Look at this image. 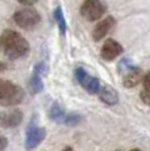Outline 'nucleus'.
<instances>
[{"label": "nucleus", "instance_id": "obj_1", "mask_svg": "<svg viewBox=\"0 0 150 151\" xmlns=\"http://www.w3.org/2000/svg\"><path fill=\"white\" fill-rule=\"evenodd\" d=\"M0 50L5 57L15 60L28 55L30 45L21 33L12 29H7L0 34Z\"/></svg>", "mask_w": 150, "mask_h": 151}, {"label": "nucleus", "instance_id": "obj_2", "mask_svg": "<svg viewBox=\"0 0 150 151\" xmlns=\"http://www.w3.org/2000/svg\"><path fill=\"white\" fill-rule=\"evenodd\" d=\"M24 95V89L20 86L9 80L0 79V105L1 106L17 105L22 101Z\"/></svg>", "mask_w": 150, "mask_h": 151}, {"label": "nucleus", "instance_id": "obj_3", "mask_svg": "<svg viewBox=\"0 0 150 151\" xmlns=\"http://www.w3.org/2000/svg\"><path fill=\"white\" fill-rule=\"evenodd\" d=\"M12 20L19 28L25 29V30H32L41 22V16H40L38 11H36L34 8L25 7L16 11L12 16Z\"/></svg>", "mask_w": 150, "mask_h": 151}, {"label": "nucleus", "instance_id": "obj_4", "mask_svg": "<svg viewBox=\"0 0 150 151\" xmlns=\"http://www.w3.org/2000/svg\"><path fill=\"white\" fill-rule=\"evenodd\" d=\"M107 12V7L102 0H84L80 5V14L87 21H99Z\"/></svg>", "mask_w": 150, "mask_h": 151}, {"label": "nucleus", "instance_id": "obj_5", "mask_svg": "<svg viewBox=\"0 0 150 151\" xmlns=\"http://www.w3.org/2000/svg\"><path fill=\"white\" fill-rule=\"evenodd\" d=\"M75 79H76V82L80 84V86L83 87V88L86 89V91L88 92V93L91 95H95L99 92L100 89V82L97 78L95 76H91V75L87 74V71H86L83 67H78L75 68Z\"/></svg>", "mask_w": 150, "mask_h": 151}, {"label": "nucleus", "instance_id": "obj_6", "mask_svg": "<svg viewBox=\"0 0 150 151\" xmlns=\"http://www.w3.org/2000/svg\"><path fill=\"white\" fill-rule=\"evenodd\" d=\"M45 129L42 127L36 126L33 122H30L28 125V129H27V138H25V147L28 150H33L44 141L45 138Z\"/></svg>", "mask_w": 150, "mask_h": 151}, {"label": "nucleus", "instance_id": "obj_7", "mask_svg": "<svg viewBox=\"0 0 150 151\" xmlns=\"http://www.w3.org/2000/svg\"><path fill=\"white\" fill-rule=\"evenodd\" d=\"M115 25H116V20H115L113 16H107L104 19H102L95 25L94 30H92V38H94V41L99 42L100 40L107 37L109 32L113 29Z\"/></svg>", "mask_w": 150, "mask_h": 151}, {"label": "nucleus", "instance_id": "obj_8", "mask_svg": "<svg viewBox=\"0 0 150 151\" xmlns=\"http://www.w3.org/2000/svg\"><path fill=\"white\" fill-rule=\"evenodd\" d=\"M123 54V46L120 42H117L113 38H108L103 43L102 50H100V55L104 60H113L117 57Z\"/></svg>", "mask_w": 150, "mask_h": 151}, {"label": "nucleus", "instance_id": "obj_9", "mask_svg": "<svg viewBox=\"0 0 150 151\" xmlns=\"http://www.w3.org/2000/svg\"><path fill=\"white\" fill-rule=\"evenodd\" d=\"M22 112L20 109H12L9 112L0 113V126L3 127H15L22 122Z\"/></svg>", "mask_w": 150, "mask_h": 151}, {"label": "nucleus", "instance_id": "obj_10", "mask_svg": "<svg viewBox=\"0 0 150 151\" xmlns=\"http://www.w3.org/2000/svg\"><path fill=\"white\" fill-rule=\"evenodd\" d=\"M97 93H99L100 100L104 104H107V105H116L119 103V93H117L116 89L109 86L100 87Z\"/></svg>", "mask_w": 150, "mask_h": 151}, {"label": "nucleus", "instance_id": "obj_11", "mask_svg": "<svg viewBox=\"0 0 150 151\" xmlns=\"http://www.w3.org/2000/svg\"><path fill=\"white\" fill-rule=\"evenodd\" d=\"M141 80H142V72H141V70L138 67H134L131 71L124 74L123 84L126 88H133L138 83H141Z\"/></svg>", "mask_w": 150, "mask_h": 151}, {"label": "nucleus", "instance_id": "obj_12", "mask_svg": "<svg viewBox=\"0 0 150 151\" xmlns=\"http://www.w3.org/2000/svg\"><path fill=\"white\" fill-rule=\"evenodd\" d=\"M54 20H56V24L59 29L61 34L65 36L66 30H67V24H66V19H65V14H63V11L59 5L54 9Z\"/></svg>", "mask_w": 150, "mask_h": 151}, {"label": "nucleus", "instance_id": "obj_13", "mask_svg": "<svg viewBox=\"0 0 150 151\" xmlns=\"http://www.w3.org/2000/svg\"><path fill=\"white\" fill-rule=\"evenodd\" d=\"M49 116H50V118L53 121H56V122H63V120H65V117H66V113L62 106H61V104L54 103L53 105H51L50 110H49Z\"/></svg>", "mask_w": 150, "mask_h": 151}, {"label": "nucleus", "instance_id": "obj_14", "mask_svg": "<svg viewBox=\"0 0 150 151\" xmlns=\"http://www.w3.org/2000/svg\"><path fill=\"white\" fill-rule=\"evenodd\" d=\"M30 87H32L33 93H40V92L44 89L42 76L36 71H33V74H32V76H30Z\"/></svg>", "mask_w": 150, "mask_h": 151}, {"label": "nucleus", "instance_id": "obj_15", "mask_svg": "<svg viewBox=\"0 0 150 151\" xmlns=\"http://www.w3.org/2000/svg\"><path fill=\"white\" fill-rule=\"evenodd\" d=\"M80 120H82V117H80L78 113H70V114H66L63 122H65L66 125H70V126H73V125H76Z\"/></svg>", "mask_w": 150, "mask_h": 151}, {"label": "nucleus", "instance_id": "obj_16", "mask_svg": "<svg viewBox=\"0 0 150 151\" xmlns=\"http://www.w3.org/2000/svg\"><path fill=\"white\" fill-rule=\"evenodd\" d=\"M140 97H141V100H142L144 104H146V105L150 106V89L144 88L142 91H141V93H140Z\"/></svg>", "mask_w": 150, "mask_h": 151}, {"label": "nucleus", "instance_id": "obj_17", "mask_svg": "<svg viewBox=\"0 0 150 151\" xmlns=\"http://www.w3.org/2000/svg\"><path fill=\"white\" fill-rule=\"evenodd\" d=\"M34 71L36 72H38L40 75H45L46 74V71H48V70H46V65L44 62H40V63H37L36 65V67H34Z\"/></svg>", "mask_w": 150, "mask_h": 151}, {"label": "nucleus", "instance_id": "obj_18", "mask_svg": "<svg viewBox=\"0 0 150 151\" xmlns=\"http://www.w3.org/2000/svg\"><path fill=\"white\" fill-rule=\"evenodd\" d=\"M142 83H144V88L150 89V72H148V74L142 78Z\"/></svg>", "mask_w": 150, "mask_h": 151}, {"label": "nucleus", "instance_id": "obj_19", "mask_svg": "<svg viewBox=\"0 0 150 151\" xmlns=\"http://www.w3.org/2000/svg\"><path fill=\"white\" fill-rule=\"evenodd\" d=\"M7 145H8V139L5 138L4 135H1V134H0V151L5 150V147H7Z\"/></svg>", "mask_w": 150, "mask_h": 151}, {"label": "nucleus", "instance_id": "obj_20", "mask_svg": "<svg viewBox=\"0 0 150 151\" xmlns=\"http://www.w3.org/2000/svg\"><path fill=\"white\" fill-rule=\"evenodd\" d=\"M17 1H19L20 4L25 5V7H30V5L36 4V3L38 1V0H17Z\"/></svg>", "mask_w": 150, "mask_h": 151}, {"label": "nucleus", "instance_id": "obj_21", "mask_svg": "<svg viewBox=\"0 0 150 151\" xmlns=\"http://www.w3.org/2000/svg\"><path fill=\"white\" fill-rule=\"evenodd\" d=\"M4 68H5V65L1 62V60H0V72H1V71H4Z\"/></svg>", "mask_w": 150, "mask_h": 151}, {"label": "nucleus", "instance_id": "obj_22", "mask_svg": "<svg viewBox=\"0 0 150 151\" xmlns=\"http://www.w3.org/2000/svg\"><path fill=\"white\" fill-rule=\"evenodd\" d=\"M63 151H73V149H71V147H70V146H67V147H66V149H65V150H63Z\"/></svg>", "mask_w": 150, "mask_h": 151}, {"label": "nucleus", "instance_id": "obj_23", "mask_svg": "<svg viewBox=\"0 0 150 151\" xmlns=\"http://www.w3.org/2000/svg\"><path fill=\"white\" fill-rule=\"evenodd\" d=\"M131 151H141V150H138V149H133V150H131Z\"/></svg>", "mask_w": 150, "mask_h": 151}]
</instances>
